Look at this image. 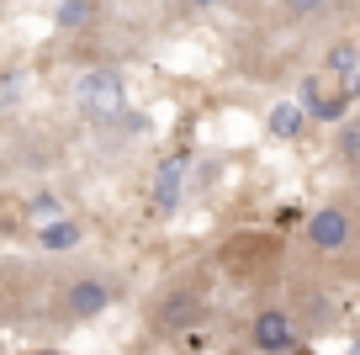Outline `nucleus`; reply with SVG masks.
Here are the masks:
<instances>
[{
	"label": "nucleus",
	"mask_w": 360,
	"mask_h": 355,
	"mask_svg": "<svg viewBox=\"0 0 360 355\" xmlns=\"http://www.w3.org/2000/svg\"><path fill=\"white\" fill-rule=\"evenodd\" d=\"M75 101L85 111V123H96V127H117L127 117V85L117 69H85L75 80Z\"/></svg>",
	"instance_id": "nucleus-1"
},
{
	"label": "nucleus",
	"mask_w": 360,
	"mask_h": 355,
	"mask_svg": "<svg viewBox=\"0 0 360 355\" xmlns=\"http://www.w3.org/2000/svg\"><path fill=\"white\" fill-rule=\"evenodd\" d=\"M302 239L318 255H339V249H349V239H355V218H349L345 207H318L313 218L302 223Z\"/></svg>",
	"instance_id": "nucleus-2"
},
{
	"label": "nucleus",
	"mask_w": 360,
	"mask_h": 355,
	"mask_svg": "<svg viewBox=\"0 0 360 355\" xmlns=\"http://www.w3.org/2000/svg\"><path fill=\"white\" fill-rule=\"evenodd\" d=\"M276 255H281V244H276L270 233H238L233 244L223 249V266L233 270L238 281H249V276H259L265 266H276Z\"/></svg>",
	"instance_id": "nucleus-3"
},
{
	"label": "nucleus",
	"mask_w": 360,
	"mask_h": 355,
	"mask_svg": "<svg viewBox=\"0 0 360 355\" xmlns=\"http://www.w3.org/2000/svg\"><path fill=\"white\" fill-rule=\"evenodd\" d=\"M249 344L259 355H286L297 350V318L286 308H259L255 323H249Z\"/></svg>",
	"instance_id": "nucleus-4"
},
{
	"label": "nucleus",
	"mask_w": 360,
	"mask_h": 355,
	"mask_svg": "<svg viewBox=\"0 0 360 355\" xmlns=\"http://www.w3.org/2000/svg\"><path fill=\"white\" fill-rule=\"evenodd\" d=\"M106 308H112V287H106V276H75L64 287V318L69 323H90V318H101Z\"/></svg>",
	"instance_id": "nucleus-5"
},
{
	"label": "nucleus",
	"mask_w": 360,
	"mask_h": 355,
	"mask_svg": "<svg viewBox=\"0 0 360 355\" xmlns=\"http://www.w3.org/2000/svg\"><path fill=\"white\" fill-rule=\"evenodd\" d=\"M297 106L307 111V123H345L349 101H345V90H339V85H328V75H307Z\"/></svg>",
	"instance_id": "nucleus-6"
},
{
	"label": "nucleus",
	"mask_w": 360,
	"mask_h": 355,
	"mask_svg": "<svg viewBox=\"0 0 360 355\" xmlns=\"http://www.w3.org/2000/svg\"><path fill=\"white\" fill-rule=\"evenodd\" d=\"M196 318H202V297H196L191 287H169L165 297L154 302V329L159 334H180V329H191Z\"/></svg>",
	"instance_id": "nucleus-7"
},
{
	"label": "nucleus",
	"mask_w": 360,
	"mask_h": 355,
	"mask_svg": "<svg viewBox=\"0 0 360 355\" xmlns=\"http://www.w3.org/2000/svg\"><path fill=\"white\" fill-rule=\"evenodd\" d=\"M180 197H186V154H169V159H159V170H154V212H175L180 207Z\"/></svg>",
	"instance_id": "nucleus-8"
},
{
	"label": "nucleus",
	"mask_w": 360,
	"mask_h": 355,
	"mask_svg": "<svg viewBox=\"0 0 360 355\" xmlns=\"http://www.w3.org/2000/svg\"><path fill=\"white\" fill-rule=\"evenodd\" d=\"M32 233H37V244H43L48 255H69V249H79V239H85V228H79L69 212H64V218H53V223H37Z\"/></svg>",
	"instance_id": "nucleus-9"
},
{
	"label": "nucleus",
	"mask_w": 360,
	"mask_h": 355,
	"mask_svg": "<svg viewBox=\"0 0 360 355\" xmlns=\"http://www.w3.org/2000/svg\"><path fill=\"white\" fill-rule=\"evenodd\" d=\"M265 127H270L276 138H302L307 111L297 106V101H276V106H270V117H265Z\"/></svg>",
	"instance_id": "nucleus-10"
},
{
	"label": "nucleus",
	"mask_w": 360,
	"mask_h": 355,
	"mask_svg": "<svg viewBox=\"0 0 360 355\" xmlns=\"http://www.w3.org/2000/svg\"><path fill=\"white\" fill-rule=\"evenodd\" d=\"M53 218H64V201L53 197V191H37V197H27V223H53Z\"/></svg>",
	"instance_id": "nucleus-11"
},
{
	"label": "nucleus",
	"mask_w": 360,
	"mask_h": 355,
	"mask_svg": "<svg viewBox=\"0 0 360 355\" xmlns=\"http://www.w3.org/2000/svg\"><path fill=\"white\" fill-rule=\"evenodd\" d=\"M355 64H360V48H355V43H339V48H328V69H334L339 80H345Z\"/></svg>",
	"instance_id": "nucleus-12"
},
{
	"label": "nucleus",
	"mask_w": 360,
	"mask_h": 355,
	"mask_svg": "<svg viewBox=\"0 0 360 355\" xmlns=\"http://www.w3.org/2000/svg\"><path fill=\"white\" fill-rule=\"evenodd\" d=\"M85 16H90V0H64L53 22H58V27H85Z\"/></svg>",
	"instance_id": "nucleus-13"
},
{
	"label": "nucleus",
	"mask_w": 360,
	"mask_h": 355,
	"mask_svg": "<svg viewBox=\"0 0 360 355\" xmlns=\"http://www.w3.org/2000/svg\"><path fill=\"white\" fill-rule=\"evenodd\" d=\"M339 159H349V165H360V123H349L345 133H339Z\"/></svg>",
	"instance_id": "nucleus-14"
},
{
	"label": "nucleus",
	"mask_w": 360,
	"mask_h": 355,
	"mask_svg": "<svg viewBox=\"0 0 360 355\" xmlns=\"http://www.w3.org/2000/svg\"><path fill=\"white\" fill-rule=\"evenodd\" d=\"M339 90H345V101H360V64L349 69L345 80H339Z\"/></svg>",
	"instance_id": "nucleus-15"
},
{
	"label": "nucleus",
	"mask_w": 360,
	"mask_h": 355,
	"mask_svg": "<svg viewBox=\"0 0 360 355\" xmlns=\"http://www.w3.org/2000/svg\"><path fill=\"white\" fill-rule=\"evenodd\" d=\"M16 90H22V75H0V106L16 101Z\"/></svg>",
	"instance_id": "nucleus-16"
},
{
	"label": "nucleus",
	"mask_w": 360,
	"mask_h": 355,
	"mask_svg": "<svg viewBox=\"0 0 360 355\" xmlns=\"http://www.w3.org/2000/svg\"><path fill=\"white\" fill-rule=\"evenodd\" d=\"M6 233H11V218H6V212H0V239H6Z\"/></svg>",
	"instance_id": "nucleus-17"
},
{
	"label": "nucleus",
	"mask_w": 360,
	"mask_h": 355,
	"mask_svg": "<svg viewBox=\"0 0 360 355\" xmlns=\"http://www.w3.org/2000/svg\"><path fill=\"white\" fill-rule=\"evenodd\" d=\"M292 6H302V11H313V6H323V0H292Z\"/></svg>",
	"instance_id": "nucleus-18"
},
{
	"label": "nucleus",
	"mask_w": 360,
	"mask_h": 355,
	"mask_svg": "<svg viewBox=\"0 0 360 355\" xmlns=\"http://www.w3.org/2000/svg\"><path fill=\"white\" fill-rule=\"evenodd\" d=\"M286 355H318V350H307V344H297V350H286Z\"/></svg>",
	"instance_id": "nucleus-19"
},
{
	"label": "nucleus",
	"mask_w": 360,
	"mask_h": 355,
	"mask_svg": "<svg viewBox=\"0 0 360 355\" xmlns=\"http://www.w3.org/2000/svg\"><path fill=\"white\" fill-rule=\"evenodd\" d=\"M27 355H64V350H27Z\"/></svg>",
	"instance_id": "nucleus-20"
},
{
	"label": "nucleus",
	"mask_w": 360,
	"mask_h": 355,
	"mask_svg": "<svg viewBox=\"0 0 360 355\" xmlns=\"http://www.w3.org/2000/svg\"><path fill=\"white\" fill-rule=\"evenodd\" d=\"M345 355H360V340H355V344H349V350H345Z\"/></svg>",
	"instance_id": "nucleus-21"
},
{
	"label": "nucleus",
	"mask_w": 360,
	"mask_h": 355,
	"mask_svg": "<svg viewBox=\"0 0 360 355\" xmlns=\"http://www.w3.org/2000/svg\"><path fill=\"white\" fill-rule=\"evenodd\" d=\"M191 6H217V0H191Z\"/></svg>",
	"instance_id": "nucleus-22"
}]
</instances>
